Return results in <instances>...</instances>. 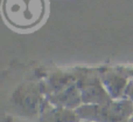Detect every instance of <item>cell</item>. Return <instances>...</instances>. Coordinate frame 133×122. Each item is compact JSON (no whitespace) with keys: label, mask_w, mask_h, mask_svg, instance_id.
Listing matches in <instances>:
<instances>
[{"label":"cell","mask_w":133,"mask_h":122,"mask_svg":"<svg viewBox=\"0 0 133 122\" xmlns=\"http://www.w3.org/2000/svg\"><path fill=\"white\" fill-rule=\"evenodd\" d=\"M6 19L18 28H32L44 15L43 0H6L4 6Z\"/></svg>","instance_id":"cell-1"}]
</instances>
